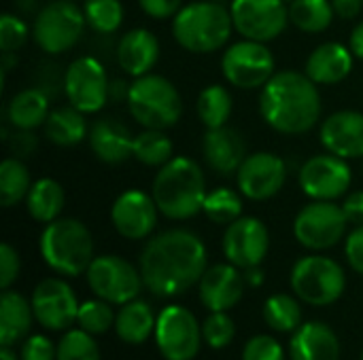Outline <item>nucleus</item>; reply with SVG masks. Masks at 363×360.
<instances>
[{
    "label": "nucleus",
    "instance_id": "obj_41",
    "mask_svg": "<svg viewBox=\"0 0 363 360\" xmlns=\"http://www.w3.org/2000/svg\"><path fill=\"white\" fill-rule=\"evenodd\" d=\"M202 335L211 348L221 350L232 344L236 335V325L225 312H211V316L202 325Z\"/></svg>",
    "mask_w": 363,
    "mask_h": 360
},
{
    "label": "nucleus",
    "instance_id": "obj_27",
    "mask_svg": "<svg viewBox=\"0 0 363 360\" xmlns=\"http://www.w3.org/2000/svg\"><path fill=\"white\" fill-rule=\"evenodd\" d=\"M34 318L32 301L17 291H2L0 295V346H13L30 333Z\"/></svg>",
    "mask_w": 363,
    "mask_h": 360
},
{
    "label": "nucleus",
    "instance_id": "obj_23",
    "mask_svg": "<svg viewBox=\"0 0 363 360\" xmlns=\"http://www.w3.org/2000/svg\"><path fill=\"white\" fill-rule=\"evenodd\" d=\"M89 149L106 166H119L132 157L134 136L121 121L113 117H102L89 127Z\"/></svg>",
    "mask_w": 363,
    "mask_h": 360
},
{
    "label": "nucleus",
    "instance_id": "obj_36",
    "mask_svg": "<svg viewBox=\"0 0 363 360\" xmlns=\"http://www.w3.org/2000/svg\"><path fill=\"white\" fill-rule=\"evenodd\" d=\"M264 320L277 333H294L302 327V308L294 297L279 293L266 299Z\"/></svg>",
    "mask_w": 363,
    "mask_h": 360
},
{
    "label": "nucleus",
    "instance_id": "obj_30",
    "mask_svg": "<svg viewBox=\"0 0 363 360\" xmlns=\"http://www.w3.org/2000/svg\"><path fill=\"white\" fill-rule=\"evenodd\" d=\"M51 108H49V98L36 89H21L19 93H15L6 106V117L9 123L15 129H36L40 125H45L47 117H49Z\"/></svg>",
    "mask_w": 363,
    "mask_h": 360
},
{
    "label": "nucleus",
    "instance_id": "obj_28",
    "mask_svg": "<svg viewBox=\"0 0 363 360\" xmlns=\"http://www.w3.org/2000/svg\"><path fill=\"white\" fill-rule=\"evenodd\" d=\"M43 127L47 140L55 146H77L85 140V136H89L85 112H81L72 104L51 108Z\"/></svg>",
    "mask_w": 363,
    "mask_h": 360
},
{
    "label": "nucleus",
    "instance_id": "obj_6",
    "mask_svg": "<svg viewBox=\"0 0 363 360\" xmlns=\"http://www.w3.org/2000/svg\"><path fill=\"white\" fill-rule=\"evenodd\" d=\"M128 110L145 129H168L181 121L183 98L174 83L162 74H145L130 83Z\"/></svg>",
    "mask_w": 363,
    "mask_h": 360
},
{
    "label": "nucleus",
    "instance_id": "obj_55",
    "mask_svg": "<svg viewBox=\"0 0 363 360\" xmlns=\"http://www.w3.org/2000/svg\"><path fill=\"white\" fill-rule=\"evenodd\" d=\"M362 360H363V354H362Z\"/></svg>",
    "mask_w": 363,
    "mask_h": 360
},
{
    "label": "nucleus",
    "instance_id": "obj_54",
    "mask_svg": "<svg viewBox=\"0 0 363 360\" xmlns=\"http://www.w3.org/2000/svg\"><path fill=\"white\" fill-rule=\"evenodd\" d=\"M215 2H221V0H215Z\"/></svg>",
    "mask_w": 363,
    "mask_h": 360
},
{
    "label": "nucleus",
    "instance_id": "obj_19",
    "mask_svg": "<svg viewBox=\"0 0 363 360\" xmlns=\"http://www.w3.org/2000/svg\"><path fill=\"white\" fill-rule=\"evenodd\" d=\"M157 204L151 193L128 189L119 193L111 208V223L125 240H145L157 227Z\"/></svg>",
    "mask_w": 363,
    "mask_h": 360
},
{
    "label": "nucleus",
    "instance_id": "obj_42",
    "mask_svg": "<svg viewBox=\"0 0 363 360\" xmlns=\"http://www.w3.org/2000/svg\"><path fill=\"white\" fill-rule=\"evenodd\" d=\"M30 32L23 19H19L13 13H4L0 17V49L2 53H15L19 51L26 40H28Z\"/></svg>",
    "mask_w": 363,
    "mask_h": 360
},
{
    "label": "nucleus",
    "instance_id": "obj_13",
    "mask_svg": "<svg viewBox=\"0 0 363 360\" xmlns=\"http://www.w3.org/2000/svg\"><path fill=\"white\" fill-rule=\"evenodd\" d=\"M155 344L166 360H191L204 339L196 316L183 306H168L160 312L155 325Z\"/></svg>",
    "mask_w": 363,
    "mask_h": 360
},
{
    "label": "nucleus",
    "instance_id": "obj_12",
    "mask_svg": "<svg viewBox=\"0 0 363 360\" xmlns=\"http://www.w3.org/2000/svg\"><path fill=\"white\" fill-rule=\"evenodd\" d=\"M64 93L68 98V104H72L81 112H100L111 100V83L104 66L91 55L72 59L64 74Z\"/></svg>",
    "mask_w": 363,
    "mask_h": 360
},
{
    "label": "nucleus",
    "instance_id": "obj_3",
    "mask_svg": "<svg viewBox=\"0 0 363 360\" xmlns=\"http://www.w3.org/2000/svg\"><path fill=\"white\" fill-rule=\"evenodd\" d=\"M206 178L198 161L189 157H172L153 178L151 195L166 219L187 221L204 208Z\"/></svg>",
    "mask_w": 363,
    "mask_h": 360
},
{
    "label": "nucleus",
    "instance_id": "obj_15",
    "mask_svg": "<svg viewBox=\"0 0 363 360\" xmlns=\"http://www.w3.org/2000/svg\"><path fill=\"white\" fill-rule=\"evenodd\" d=\"M353 174L347 159L328 153L306 159L300 168L298 182L306 197L315 202H336L351 187Z\"/></svg>",
    "mask_w": 363,
    "mask_h": 360
},
{
    "label": "nucleus",
    "instance_id": "obj_47",
    "mask_svg": "<svg viewBox=\"0 0 363 360\" xmlns=\"http://www.w3.org/2000/svg\"><path fill=\"white\" fill-rule=\"evenodd\" d=\"M138 4L153 19H170L183 8V0H138Z\"/></svg>",
    "mask_w": 363,
    "mask_h": 360
},
{
    "label": "nucleus",
    "instance_id": "obj_34",
    "mask_svg": "<svg viewBox=\"0 0 363 360\" xmlns=\"http://www.w3.org/2000/svg\"><path fill=\"white\" fill-rule=\"evenodd\" d=\"M336 13L332 0H294L289 4V21L308 34H319L328 30Z\"/></svg>",
    "mask_w": 363,
    "mask_h": 360
},
{
    "label": "nucleus",
    "instance_id": "obj_46",
    "mask_svg": "<svg viewBox=\"0 0 363 360\" xmlns=\"http://www.w3.org/2000/svg\"><path fill=\"white\" fill-rule=\"evenodd\" d=\"M6 142H9L13 157H17V159H28L38 146V140L32 134V129H15V134L11 138H6Z\"/></svg>",
    "mask_w": 363,
    "mask_h": 360
},
{
    "label": "nucleus",
    "instance_id": "obj_9",
    "mask_svg": "<svg viewBox=\"0 0 363 360\" xmlns=\"http://www.w3.org/2000/svg\"><path fill=\"white\" fill-rule=\"evenodd\" d=\"M221 70L238 89H262L274 76V55L266 42L242 38L223 51Z\"/></svg>",
    "mask_w": 363,
    "mask_h": 360
},
{
    "label": "nucleus",
    "instance_id": "obj_11",
    "mask_svg": "<svg viewBox=\"0 0 363 360\" xmlns=\"http://www.w3.org/2000/svg\"><path fill=\"white\" fill-rule=\"evenodd\" d=\"M85 276L89 289L98 299L117 306H125L128 301L136 299L140 289L145 286L140 269L117 255L94 257Z\"/></svg>",
    "mask_w": 363,
    "mask_h": 360
},
{
    "label": "nucleus",
    "instance_id": "obj_48",
    "mask_svg": "<svg viewBox=\"0 0 363 360\" xmlns=\"http://www.w3.org/2000/svg\"><path fill=\"white\" fill-rule=\"evenodd\" d=\"M345 255H347L349 265L363 276V225H357L349 233L347 244H345Z\"/></svg>",
    "mask_w": 363,
    "mask_h": 360
},
{
    "label": "nucleus",
    "instance_id": "obj_24",
    "mask_svg": "<svg viewBox=\"0 0 363 360\" xmlns=\"http://www.w3.org/2000/svg\"><path fill=\"white\" fill-rule=\"evenodd\" d=\"M160 59V40L147 28H134L119 38L117 45V64L119 68L138 79L153 70Z\"/></svg>",
    "mask_w": 363,
    "mask_h": 360
},
{
    "label": "nucleus",
    "instance_id": "obj_52",
    "mask_svg": "<svg viewBox=\"0 0 363 360\" xmlns=\"http://www.w3.org/2000/svg\"><path fill=\"white\" fill-rule=\"evenodd\" d=\"M245 282L251 284V286H259V284L264 282V272H262V267L257 265V267L245 269Z\"/></svg>",
    "mask_w": 363,
    "mask_h": 360
},
{
    "label": "nucleus",
    "instance_id": "obj_10",
    "mask_svg": "<svg viewBox=\"0 0 363 360\" xmlns=\"http://www.w3.org/2000/svg\"><path fill=\"white\" fill-rule=\"evenodd\" d=\"M349 219L336 202H311L304 206L294 221L296 240L308 250L334 248L347 233Z\"/></svg>",
    "mask_w": 363,
    "mask_h": 360
},
{
    "label": "nucleus",
    "instance_id": "obj_18",
    "mask_svg": "<svg viewBox=\"0 0 363 360\" xmlns=\"http://www.w3.org/2000/svg\"><path fill=\"white\" fill-rule=\"evenodd\" d=\"M270 248L268 227L255 216H240L223 233V255L238 269L262 265Z\"/></svg>",
    "mask_w": 363,
    "mask_h": 360
},
{
    "label": "nucleus",
    "instance_id": "obj_16",
    "mask_svg": "<svg viewBox=\"0 0 363 360\" xmlns=\"http://www.w3.org/2000/svg\"><path fill=\"white\" fill-rule=\"evenodd\" d=\"M287 180V163L268 151L251 153L236 172L238 191L251 202H266L279 195Z\"/></svg>",
    "mask_w": 363,
    "mask_h": 360
},
{
    "label": "nucleus",
    "instance_id": "obj_14",
    "mask_svg": "<svg viewBox=\"0 0 363 360\" xmlns=\"http://www.w3.org/2000/svg\"><path fill=\"white\" fill-rule=\"evenodd\" d=\"M234 30L249 40L270 42L279 38L289 23V4L285 0H232Z\"/></svg>",
    "mask_w": 363,
    "mask_h": 360
},
{
    "label": "nucleus",
    "instance_id": "obj_25",
    "mask_svg": "<svg viewBox=\"0 0 363 360\" xmlns=\"http://www.w3.org/2000/svg\"><path fill=\"white\" fill-rule=\"evenodd\" d=\"M291 360H340V339L323 323H306L289 342Z\"/></svg>",
    "mask_w": 363,
    "mask_h": 360
},
{
    "label": "nucleus",
    "instance_id": "obj_2",
    "mask_svg": "<svg viewBox=\"0 0 363 360\" xmlns=\"http://www.w3.org/2000/svg\"><path fill=\"white\" fill-rule=\"evenodd\" d=\"M259 115L279 134H306L321 119L319 85L306 72H274L259 91Z\"/></svg>",
    "mask_w": 363,
    "mask_h": 360
},
{
    "label": "nucleus",
    "instance_id": "obj_49",
    "mask_svg": "<svg viewBox=\"0 0 363 360\" xmlns=\"http://www.w3.org/2000/svg\"><path fill=\"white\" fill-rule=\"evenodd\" d=\"M342 210L353 225H363V191H353L347 195Z\"/></svg>",
    "mask_w": 363,
    "mask_h": 360
},
{
    "label": "nucleus",
    "instance_id": "obj_53",
    "mask_svg": "<svg viewBox=\"0 0 363 360\" xmlns=\"http://www.w3.org/2000/svg\"><path fill=\"white\" fill-rule=\"evenodd\" d=\"M0 360H17V354L11 350V346H0Z\"/></svg>",
    "mask_w": 363,
    "mask_h": 360
},
{
    "label": "nucleus",
    "instance_id": "obj_31",
    "mask_svg": "<svg viewBox=\"0 0 363 360\" xmlns=\"http://www.w3.org/2000/svg\"><path fill=\"white\" fill-rule=\"evenodd\" d=\"M66 206V191L53 178H38L26 197V210L36 223H53Z\"/></svg>",
    "mask_w": 363,
    "mask_h": 360
},
{
    "label": "nucleus",
    "instance_id": "obj_51",
    "mask_svg": "<svg viewBox=\"0 0 363 360\" xmlns=\"http://www.w3.org/2000/svg\"><path fill=\"white\" fill-rule=\"evenodd\" d=\"M349 49L353 51V55L357 59H363V21H359L353 32H351V38H349Z\"/></svg>",
    "mask_w": 363,
    "mask_h": 360
},
{
    "label": "nucleus",
    "instance_id": "obj_50",
    "mask_svg": "<svg viewBox=\"0 0 363 360\" xmlns=\"http://www.w3.org/2000/svg\"><path fill=\"white\" fill-rule=\"evenodd\" d=\"M334 13L340 19H355L363 8V0H332Z\"/></svg>",
    "mask_w": 363,
    "mask_h": 360
},
{
    "label": "nucleus",
    "instance_id": "obj_45",
    "mask_svg": "<svg viewBox=\"0 0 363 360\" xmlns=\"http://www.w3.org/2000/svg\"><path fill=\"white\" fill-rule=\"evenodd\" d=\"M57 348L45 335H30L21 348V360H55Z\"/></svg>",
    "mask_w": 363,
    "mask_h": 360
},
{
    "label": "nucleus",
    "instance_id": "obj_44",
    "mask_svg": "<svg viewBox=\"0 0 363 360\" xmlns=\"http://www.w3.org/2000/svg\"><path fill=\"white\" fill-rule=\"evenodd\" d=\"M19 269H21V261H19L17 250L11 244L4 242L0 246V289L2 291L11 289V284L19 276Z\"/></svg>",
    "mask_w": 363,
    "mask_h": 360
},
{
    "label": "nucleus",
    "instance_id": "obj_43",
    "mask_svg": "<svg viewBox=\"0 0 363 360\" xmlns=\"http://www.w3.org/2000/svg\"><path fill=\"white\" fill-rule=\"evenodd\" d=\"M242 360H285V350L274 337L255 335L245 344Z\"/></svg>",
    "mask_w": 363,
    "mask_h": 360
},
{
    "label": "nucleus",
    "instance_id": "obj_8",
    "mask_svg": "<svg viewBox=\"0 0 363 360\" xmlns=\"http://www.w3.org/2000/svg\"><path fill=\"white\" fill-rule=\"evenodd\" d=\"M85 25L87 19L81 6L72 0H53L36 13L32 34L45 53L60 55L81 40Z\"/></svg>",
    "mask_w": 363,
    "mask_h": 360
},
{
    "label": "nucleus",
    "instance_id": "obj_5",
    "mask_svg": "<svg viewBox=\"0 0 363 360\" xmlns=\"http://www.w3.org/2000/svg\"><path fill=\"white\" fill-rule=\"evenodd\" d=\"M40 257L60 276L77 278L94 261V238L79 219H55L40 233Z\"/></svg>",
    "mask_w": 363,
    "mask_h": 360
},
{
    "label": "nucleus",
    "instance_id": "obj_20",
    "mask_svg": "<svg viewBox=\"0 0 363 360\" xmlns=\"http://www.w3.org/2000/svg\"><path fill=\"white\" fill-rule=\"evenodd\" d=\"M198 286L200 301L208 312H228L242 299L245 276L230 261L217 263L213 267H206Z\"/></svg>",
    "mask_w": 363,
    "mask_h": 360
},
{
    "label": "nucleus",
    "instance_id": "obj_35",
    "mask_svg": "<svg viewBox=\"0 0 363 360\" xmlns=\"http://www.w3.org/2000/svg\"><path fill=\"white\" fill-rule=\"evenodd\" d=\"M174 144L164 129H145L134 136L132 157L147 168H162L172 159Z\"/></svg>",
    "mask_w": 363,
    "mask_h": 360
},
{
    "label": "nucleus",
    "instance_id": "obj_37",
    "mask_svg": "<svg viewBox=\"0 0 363 360\" xmlns=\"http://www.w3.org/2000/svg\"><path fill=\"white\" fill-rule=\"evenodd\" d=\"M202 212L217 225H230L242 216V193L230 187H217L206 193Z\"/></svg>",
    "mask_w": 363,
    "mask_h": 360
},
{
    "label": "nucleus",
    "instance_id": "obj_39",
    "mask_svg": "<svg viewBox=\"0 0 363 360\" xmlns=\"http://www.w3.org/2000/svg\"><path fill=\"white\" fill-rule=\"evenodd\" d=\"M55 360H100V348L91 333L83 329H68L57 344Z\"/></svg>",
    "mask_w": 363,
    "mask_h": 360
},
{
    "label": "nucleus",
    "instance_id": "obj_7",
    "mask_svg": "<svg viewBox=\"0 0 363 360\" xmlns=\"http://www.w3.org/2000/svg\"><path fill=\"white\" fill-rule=\"evenodd\" d=\"M347 286V276L340 263L323 255H308L296 261L291 269V289L298 299L308 306L336 303Z\"/></svg>",
    "mask_w": 363,
    "mask_h": 360
},
{
    "label": "nucleus",
    "instance_id": "obj_33",
    "mask_svg": "<svg viewBox=\"0 0 363 360\" xmlns=\"http://www.w3.org/2000/svg\"><path fill=\"white\" fill-rule=\"evenodd\" d=\"M32 189V176L23 159L6 157L0 163V204L2 208H13L28 197Z\"/></svg>",
    "mask_w": 363,
    "mask_h": 360
},
{
    "label": "nucleus",
    "instance_id": "obj_32",
    "mask_svg": "<svg viewBox=\"0 0 363 360\" xmlns=\"http://www.w3.org/2000/svg\"><path fill=\"white\" fill-rule=\"evenodd\" d=\"M232 108H234L232 93L225 87H221V85L204 87L200 91V95H198V102H196L198 119L202 121V125L206 129H215V127L228 125V121L232 117Z\"/></svg>",
    "mask_w": 363,
    "mask_h": 360
},
{
    "label": "nucleus",
    "instance_id": "obj_1",
    "mask_svg": "<svg viewBox=\"0 0 363 360\" xmlns=\"http://www.w3.org/2000/svg\"><path fill=\"white\" fill-rule=\"evenodd\" d=\"M138 269L153 295H181L202 280L206 272V246L194 231H164L147 242Z\"/></svg>",
    "mask_w": 363,
    "mask_h": 360
},
{
    "label": "nucleus",
    "instance_id": "obj_17",
    "mask_svg": "<svg viewBox=\"0 0 363 360\" xmlns=\"http://www.w3.org/2000/svg\"><path fill=\"white\" fill-rule=\"evenodd\" d=\"M34 318L47 331H68L79 316V301L72 286L60 278H47L32 293Z\"/></svg>",
    "mask_w": 363,
    "mask_h": 360
},
{
    "label": "nucleus",
    "instance_id": "obj_29",
    "mask_svg": "<svg viewBox=\"0 0 363 360\" xmlns=\"http://www.w3.org/2000/svg\"><path fill=\"white\" fill-rule=\"evenodd\" d=\"M155 325L157 318L153 316L151 306L140 299L128 301L115 318V331L119 339L132 346L145 344L151 337V333H155Z\"/></svg>",
    "mask_w": 363,
    "mask_h": 360
},
{
    "label": "nucleus",
    "instance_id": "obj_40",
    "mask_svg": "<svg viewBox=\"0 0 363 360\" xmlns=\"http://www.w3.org/2000/svg\"><path fill=\"white\" fill-rule=\"evenodd\" d=\"M117 314L111 310V303L104 299H91L81 303L79 308V329L91 333V335H104L111 327H115Z\"/></svg>",
    "mask_w": 363,
    "mask_h": 360
},
{
    "label": "nucleus",
    "instance_id": "obj_38",
    "mask_svg": "<svg viewBox=\"0 0 363 360\" xmlns=\"http://www.w3.org/2000/svg\"><path fill=\"white\" fill-rule=\"evenodd\" d=\"M83 13L87 25L98 34H113L123 23L121 0H85Z\"/></svg>",
    "mask_w": 363,
    "mask_h": 360
},
{
    "label": "nucleus",
    "instance_id": "obj_26",
    "mask_svg": "<svg viewBox=\"0 0 363 360\" xmlns=\"http://www.w3.org/2000/svg\"><path fill=\"white\" fill-rule=\"evenodd\" d=\"M355 55L349 47L340 42H323L319 45L306 59V74L317 85H336L345 81L353 70Z\"/></svg>",
    "mask_w": 363,
    "mask_h": 360
},
{
    "label": "nucleus",
    "instance_id": "obj_22",
    "mask_svg": "<svg viewBox=\"0 0 363 360\" xmlns=\"http://www.w3.org/2000/svg\"><path fill=\"white\" fill-rule=\"evenodd\" d=\"M202 153L208 168L221 176H232L234 172H238L249 155L242 134L228 125L206 129L202 138Z\"/></svg>",
    "mask_w": 363,
    "mask_h": 360
},
{
    "label": "nucleus",
    "instance_id": "obj_4",
    "mask_svg": "<svg viewBox=\"0 0 363 360\" xmlns=\"http://www.w3.org/2000/svg\"><path fill=\"white\" fill-rule=\"evenodd\" d=\"M232 30L230 8L215 0L189 2L172 17V36L189 53L219 51L230 40Z\"/></svg>",
    "mask_w": 363,
    "mask_h": 360
},
{
    "label": "nucleus",
    "instance_id": "obj_21",
    "mask_svg": "<svg viewBox=\"0 0 363 360\" xmlns=\"http://www.w3.org/2000/svg\"><path fill=\"white\" fill-rule=\"evenodd\" d=\"M319 140L328 153L342 159H363V112L338 110L330 115L321 125Z\"/></svg>",
    "mask_w": 363,
    "mask_h": 360
}]
</instances>
